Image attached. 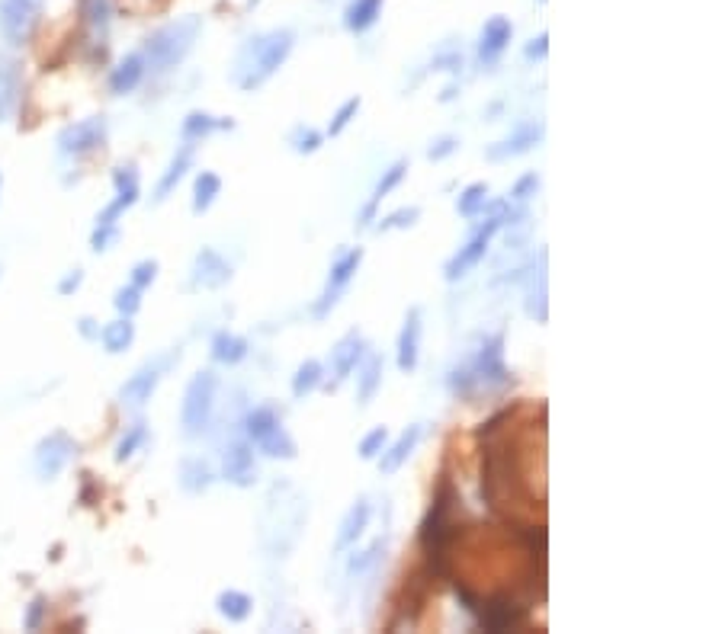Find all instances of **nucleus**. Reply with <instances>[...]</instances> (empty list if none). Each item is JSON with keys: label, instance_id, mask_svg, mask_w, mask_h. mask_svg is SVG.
Wrapping results in <instances>:
<instances>
[{"label": "nucleus", "instance_id": "nucleus-1", "mask_svg": "<svg viewBox=\"0 0 722 634\" xmlns=\"http://www.w3.org/2000/svg\"><path fill=\"white\" fill-rule=\"evenodd\" d=\"M289 52H293V33L289 29H276L251 39L235 58V81L241 90H257L270 81L276 71L286 64Z\"/></svg>", "mask_w": 722, "mask_h": 634}, {"label": "nucleus", "instance_id": "nucleus-2", "mask_svg": "<svg viewBox=\"0 0 722 634\" xmlns=\"http://www.w3.org/2000/svg\"><path fill=\"white\" fill-rule=\"evenodd\" d=\"M199 33H203V20H199V16H184V20L167 23V26H161L157 33H151L142 52L145 68H148L151 74H167V71H174L180 61L193 52Z\"/></svg>", "mask_w": 722, "mask_h": 634}, {"label": "nucleus", "instance_id": "nucleus-3", "mask_svg": "<svg viewBox=\"0 0 722 634\" xmlns=\"http://www.w3.org/2000/svg\"><path fill=\"white\" fill-rule=\"evenodd\" d=\"M216 391H218V375L212 369H203L190 378V385L184 391V407H180L184 436L196 439L209 430L212 411H216Z\"/></svg>", "mask_w": 722, "mask_h": 634}, {"label": "nucleus", "instance_id": "nucleus-4", "mask_svg": "<svg viewBox=\"0 0 722 634\" xmlns=\"http://www.w3.org/2000/svg\"><path fill=\"white\" fill-rule=\"evenodd\" d=\"M456 500L450 480H443L440 490L434 493V506L427 510L421 522V548L436 570H443V558H446V545H450V506Z\"/></svg>", "mask_w": 722, "mask_h": 634}, {"label": "nucleus", "instance_id": "nucleus-5", "mask_svg": "<svg viewBox=\"0 0 722 634\" xmlns=\"http://www.w3.org/2000/svg\"><path fill=\"white\" fill-rule=\"evenodd\" d=\"M45 0H0V35L7 45H26L42 23Z\"/></svg>", "mask_w": 722, "mask_h": 634}, {"label": "nucleus", "instance_id": "nucleus-6", "mask_svg": "<svg viewBox=\"0 0 722 634\" xmlns=\"http://www.w3.org/2000/svg\"><path fill=\"white\" fill-rule=\"evenodd\" d=\"M466 369L476 378V391H501V388L511 385V371L505 365V337L495 333V337L485 340V346L478 350V356L472 362H466Z\"/></svg>", "mask_w": 722, "mask_h": 634}, {"label": "nucleus", "instance_id": "nucleus-7", "mask_svg": "<svg viewBox=\"0 0 722 634\" xmlns=\"http://www.w3.org/2000/svg\"><path fill=\"white\" fill-rule=\"evenodd\" d=\"M77 455V442L68 436L65 430H55L42 439L39 446H35L33 455V468L39 474V480H55L58 474L68 468V461Z\"/></svg>", "mask_w": 722, "mask_h": 634}, {"label": "nucleus", "instance_id": "nucleus-8", "mask_svg": "<svg viewBox=\"0 0 722 634\" xmlns=\"http://www.w3.org/2000/svg\"><path fill=\"white\" fill-rule=\"evenodd\" d=\"M501 224H505L501 218L491 215L488 222H485L482 228L469 237V243H466V247H459V253L450 260V263H446V270H443L446 282H459L463 276H469V270H476V266L482 263L485 253H488V247H491V237L497 234V228H501Z\"/></svg>", "mask_w": 722, "mask_h": 634}, {"label": "nucleus", "instance_id": "nucleus-9", "mask_svg": "<svg viewBox=\"0 0 722 634\" xmlns=\"http://www.w3.org/2000/svg\"><path fill=\"white\" fill-rule=\"evenodd\" d=\"M103 142H106V119L103 115H90V119H81L75 125H68V129H62L58 151L65 157H84L100 148Z\"/></svg>", "mask_w": 722, "mask_h": 634}, {"label": "nucleus", "instance_id": "nucleus-10", "mask_svg": "<svg viewBox=\"0 0 722 634\" xmlns=\"http://www.w3.org/2000/svg\"><path fill=\"white\" fill-rule=\"evenodd\" d=\"M360 263H363V250L360 247H354V250H347L341 260H337L335 266H331V276H327V285H325V295H321V302L315 304V317H325L327 311L335 308L337 304V298H341V292L347 289L350 285V279L356 276V270H360Z\"/></svg>", "mask_w": 722, "mask_h": 634}, {"label": "nucleus", "instance_id": "nucleus-11", "mask_svg": "<svg viewBox=\"0 0 722 634\" xmlns=\"http://www.w3.org/2000/svg\"><path fill=\"white\" fill-rule=\"evenodd\" d=\"M478 612V625L485 628V631L497 634V631H511V628H517L520 621L526 619V609L520 606V602H514L511 596H491L488 602H482V606L476 609Z\"/></svg>", "mask_w": 722, "mask_h": 634}, {"label": "nucleus", "instance_id": "nucleus-12", "mask_svg": "<svg viewBox=\"0 0 722 634\" xmlns=\"http://www.w3.org/2000/svg\"><path fill=\"white\" fill-rule=\"evenodd\" d=\"M222 474L228 484L235 487H251L257 480V465H254V449L251 439H235L222 452Z\"/></svg>", "mask_w": 722, "mask_h": 634}, {"label": "nucleus", "instance_id": "nucleus-13", "mask_svg": "<svg viewBox=\"0 0 722 634\" xmlns=\"http://www.w3.org/2000/svg\"><path fill=\"white\" fill-rule=\"evenodd\" d=\"M167 365H171V359H157V362L142 365V369H138L135 375H132L129 381L119 388V404H123V407H145V404H148Z\"/></svg>", "mask_w": 722, "mask_h": 634}, {"label": "nucleus", "instance_id": "nucleus-14", "mask_svg": "<svg viewBox=\"0 0 722 634\" xmlns=\"http://www.w3.org/2000/svg\"><path fill=\"white\" fill-rule=\"evenodd\" d=\"M113 186H116V199L96 215V224H116L119 215L138 203V193H142L138 189V170L132 163L129 167H116L113 170Z\"/></svg>", "mask_w": 722, "mask_h": 634}, {"label": "nucleus", "instance_id": "nucleus-15", "mask_svg": "<svg viewBox=\"0 0 722 634\" xmlns=\"http://www.w3.org/2000/svg\"><path fill=\"white\" fill-rule=\"evenodd\" d=\"M366 356V343H363V337L356 331H350V333H344L341 340H337V346L331 350V391L335 388H341L344 381H347L350 375L356 371V365H360V359Z\"/></svg>", "mask_w": 722, "mask_h": 634}, {"label": "nucleus", "instance_id": "nucleus-16", "mask_svg": "<svg viewBox=\"0 0 722 634\" xmlns=\"http://www.w3.org/2000/svg\"><path fill=\"white\" fill-rule=\"evenodd\" d=\"M193 289H222V285L232 282V263H228L218 250L203 247L193 260Z\"/></svg>", "mask_w": 722, "mask_h": 634}, {"label": "nucleus", "instance_id": "nucleus-17", "mask_svg": "<svg viewBox=\"0 0 722 634\" xmlns=\"http://www.w3.org/2000/svg\"><path fill=\"white\" fill-rule=\"evenodd\" d=\"M543 135H546L543 122H524V125H517L505 142L491 144V148L485 151V157H488V161H511V157H520V154H526V151L536 148V144L543 142Z\"/></svg>", "mask_w": 722, "mask_h": 634}, {"label": "nucleus", "instance_id": "nucleus-18", "mask_svg": "<svg viewBox=\"0 0 722 634\" xmlns=\"http://www.w3.org/2000/svg\"><path fill=\"white\" fill-rule=\"evenodd\" d=\"M511 35H514V23L507 20V16H491V20L485 23L482 39H478V61H482L485 68H491V64L507 52Z\"/></svg>", "mask_w": 722, "mask_h": 634}, {"label": "nucleus", "instance_id": "nucleus-19", "mask_svg": "<svg viewBox=\"0 0 722 634\" xmlns=\"http://www.w3.org/2000/svg\"><path fill=\"white\" fill-rule=\"evenodd\" d=\"M417 356H421V308H411L402 333H398V369L415 371Z\"/></svg>", "mask_w": 722, "mask_h": 634}, {"label": "nucleus", "instance_id": "nucleus-20", "mask_svg": "<svg viewBox=\"0 0 722 634\" xmlns=\"http://www.w3.org/2000/svg\"><path fill=\"white\" fill-rule=\"evenodd\" d=\"M369 513H373V506H369L366 497H360L354 506L347 510V516L341 520V529H337V539H335V551H347L360 541V535L366 532L369 526Z\"/></svg>", "mask_w": 722, "mask_h": 634}, {"label": "nucleus", "instance_id": "nucleus-21", "mask_svg": "<svg viewBox=\"0 0 722 634\" xmlns=\"http://www.w3.org/2000/svg\"><path fill=\"white\" fill-rule=\"evenodd\" d=\"M20 64L7 54H0V122H7L20 106Z\"/></svg>", "mask_w": 722, "mask_h": 634}, {"label": "nucleus", "instance_id": "nucleus-22", "mask_svg": "<svg viewBox=\"0 0 722 634\" xmlns=\"http://www.w3.org/2000/svg\"><path fill=\"white\" fill-rule=\"evenodd\" d=\"M145 74H148V68H145L142 52L125 54V58L119 61L116 68L109 71V90H113V94H116V96L132 94V90H135L138 84L145 81Z\"/></svg>", "mask_w": 722, "mask_h": 634}, {"label": "nucleus", "instance_id": "nucleus-23", "mask_svg": "<svg viewBox=\"0 0 722 634\" xmlns=\"http://www.w3.org/2000/svg\"><path fill=\"white\" fill-rule=\"evenodd\" d=\"M417 439H421V426L417 423H411L408 430L402 432V436L392 442V446H386L379 452V471L382 474H396L398 468L408 461V455L415 452V446H417Z\"/></svg>", "mask_w": 722, "mask_h": 634}, {"label": "nucleus", "instance_id": "nucleus-24", "mask_svg": "<svg viewBox=\"0 0 722 634\" xmlns=\"http://www.w3.org/2000/svg\"><path fill=\"white\" fill-rule=\"evenodd\" d=\"M405 173H408V161H396L392 167L386 170V173H382V180L376 183V189H373V199H369L366 209L360 212V222H356L360 228H366V224L376 222V209H379V203L388 196V193H392V189L398 186V183L405 180Z\"/></svg>", "mask_w": 722, "mask_h": 634}, {"label": "nucleus", "instance_id": "nucleus-25", "mask_svg": "<svg viewBox=\"0 0 722 634\" xmlns=\"http://www.w3.org/2000/svg\"><path fill=\"white\" fill-rule=\"evenodd\" d=\"M193 167V144L186 142L184 148L174 154V161L167 163V170H164V176L157 180V189H155V203H164V199L171 196L174 189L184 183V176H186V170Z\"/></svg>", "mask_w": 722, "mask_h": 634}, {"label": "nucleus", "instance_id": "nucleus-26", "mask_svg": "<svg viewBox=\"0 0 722 634\" xmlns=\"http://www.w3.org/2000/svg\"><path fill=\"white\" fill-rule=\"evenodd\" d=\"M96 340H100L103 350H106L109 356H119V352H125L132 343H135V324H132V317H119V321L106 324Z\"/></svg>", "mask_w": 722, "mask_h": 634}, {"label": "nucleus", "instance_id": "nucleus-27", "mask_svg": "<svg viewBox=\"0 0 722 634\" xmlns=\"http://www.w3.org/2000/svg\"><path fill=\"white\" fill-rule=\"evenodd\" d=\"M382 4L386 0H350L347 14H344V26L350 33H366L376 26V20L382 16Z\"/></svg>", "mask_w": 722, "mask_h": 634}, {"label": "nucleus", "instance_id": "nucleus-28", "mask_svg": "<svg viewBox=\"0 0 722 634\" xmlns=\"http://www.w3.org/2000/svg\"><path fill=\"white\" fill-rule=\"evenodd\" d=\"M382 356H376V352H369V356L360 359V365H356V371H360V388H356V398H360V404L366 407L369 401L376 398V391H379L382 385Z\"/></svg>", "mask_w": 722, "mask_h": 634}, {"label": "nucleus", "instance_id": "nucleus-29", "mask_svg": "<svg viewBox=\"0 0 722 634\" xmlns=\"http://www.w3.org/2000/svg\"><path fill=\"white\" fill-rule=\"evenodd\" d=\"M212 480H216V474H212L209 461H203V459L180 461V487H184L186 493H206L212 487Z\"/></svg>", "mask_w": 722, "mask_h": 634}, {"label": "nucleus", "instance_id": "nucleus-30", "mask_svg": "<svg viewBox=\"0 0 722 634\" xmlns=\"http://www.w3.org/2000/svg\"><path fill=\"white\" fill-rule=\"evenodd\" d=\"M247 356V340L238 337V333H228V331H218L212 337V359L222 365H238L241 359Z\"/></svg>", "mask_w": 722, "mask_h": 634}, {"label": "nucleus", "instance_id": "nucleus-31", "mask_svg": "<svg viewBox=\"0 0 722 634\" xmlns=\"http://www.w3.org/2000/svg\"><path fill=\"white\" fill-rule=\"evenodd\" d=\"M218 193H222V176L212 173V170L196 173V180H193V212H196V215L209 212Z\"/></svg>", "mask_w": 722, "mask_h": 634}, {"label": "nucleus", "instance_id": "nucleus-32", "mask_svg": "<svg viewBox=\"0 0 722 634\" xmlns=\"http://www.w3.org/2000/svg\"><path fill=\"white\" fill-rule=\"evenodd\" d=\"M81 10H84V23L90 26V35L100 42L106 39L109 23H113V4L109 0H81Z\"/></svg>", "mask_w": 722, "mask_h": 634}, {"label": "nucleus", "instance_id": "nucleus-33", "mask_svg": "<svg viewBox=\"0 0 722 634\" xmlns=\"http://www.w3.org/2000/svg\"><path fill=\"white\" fill-rule=\"evenodd\" d=\"M222 129H235L232 119H216L209 113H190L184 119V138L186 142H199V138L212 135V132H222Z\"/></svg>", "mask_w": 722, "mask_h": 634}, {"label": "nucleus", "instance_id": "nucleus-34", "mask_svg": "<svg viewBox=\"0 0 722 634\" xmlns=\"http://www.w3.org/2000/svg\"><path fill=\"white\" fill-rule=\"evenodd\" d=\"M216 609H218L222 619H228V621L238 625V621H245L247 615L254 612V599L247 593H241V589H226V593H218Z\"/></svg>", "mask_w": 722, "mask_h": 634}, {"label": "nucleus", "instance_id": "nucleus-35", "mask_svg": "<svg viewBox=\"0 0 722 634\" xmlns=\"http://www.w3.org/2000/svg\"><path fill=\"white\" fill-rule=\"evenodd\" d=\"M276 426H280V417H276L273 407H254V411H247V417H245V436L257 446L260 439L270 436Z\"/></svg>", "mask_w": 722, "mask_h": 634}, {"label": "nucleus", "instance_id": "nucleus-36", "mask_svg": "<svg viewBox=\"0 0 722 634\" xmlns=\"http://www.w3.org/2000/svg\"><path fill=\"white\" fill-rule=\"evenodd\" d=\"M257 449H260V452H264V455H270V459H286V461H293L296 455H299V449H296L293 436H289V432L283 430V423L276 426V430H273L270 436L260 439Z\"/></svg>", "mask_w": 722, "mask_h": 634}, {"label": "nucleus", "instance_id": "nucleus-37", "mask_svg": "<svg viewBox=\"0 0 722 634\" xmlns=\"http://www.w3.org/2000/svg\"><path fill=\"white\" fill-rule=\"evenodd\" d=\"M321 381H325V365H321L318 359H306L293 375V394L296 398H306V394H312Z\"/></svg>", "mask_w": 722, "mask_h": 634}, {"label": "nucleus", "instance_id": "nucleus-38", "mask_svg": "<svg viewBox=\"0 0 722 634\" xmlns=\"http://www.w3.org/2000/svg\"><path fill=\"white\" fill-rule=\"evenodd\" d=\"M488 193H491L488 183H472V186H466L463 196H459V203H456L459 215L472 218V215H478V212H485V205H488Z\"/></svg>", "mask_w": 722, "mask_h": 634}, {"label": "nucleus", "instance_id": "nucleus-39", "mask_svg": "<svg viewBox=\"0 0 722 634\" xmlns=\"http://www.w3.org/2000/svg\"><path fill=\"white\" fill-rule=\"evenodd\" d=\"M145 439H148V430H145V423L138 420V423H132L129 430H125V436L119 439V446H116V461H119V465H123V461H129L132 455L145 446Z\"/></svg>", "mask_w": 722, "mask_h": 634}, {"label": "nucleus", "instance_id": "nucleus-40", "mask_svg": "<svg viewBox=\"0 0 722 634\" xmlns=\"http://www.w3.org/2000/svg\"><path fill=\"white\" fill-rule=\"evenodd\" d=\"M417 218H421V209H417V205H405V209H396L392 215L379 218V231H402V228H411V224H417Z\"/></svg>", "mask_w": 722, "mask_h": 634}, {"label": "nucleus", "instance_id": "nucleus-41", "mask_svg": "<svg viewBox=\"0 0 722 634\" xmlns=\"http://www.w3.org/2000/svg\"><path fill=\"white\" fill-rule=\"evenodd\" d=\"M360 106H363V100H360V96H350V100L344 103V106L335 113V119H331V125H327V135H331V138H337V135H341V132L347 129L350 122L356 119V113H360Z\"/></svg>", "mask_w": 722, "mask_h": 634}, {"label": "nucleus", "instance_id": "nucleus-42", "mask_svg": "<svg viewBox=\"0 0 722 634\" xmlns=\"http://www.w3.org/2000/svg\"><path fill=\"white\" fill-rule=\"evenodd\" d=\"M113 304H116L119 317H135L138 311H142V289L123 285V289L116 292V298H113Z\"/></svg>", "mask_w": 722, "mask_h": 634}, {"label": "nucleus", "instance_id": "nucleus-43", "mask_svg": "<svg viewBox=\"0 0 722 634\" xmlns=\"http://www.w3.org/2000/svg\"><path fill=\"white\" fill-rule=\"evenodd\" d=\"M388 446V430L386 426H376L373 432H366L363 436V442H360V459H379V452L382 449Z\"/></svg>", "mask_w": 722, "mask_h": 634}, {"label": "nucleus", "instance_id": "nucleus-44", "mask_svg": "<svg viewBox=\"0 0 722 634\" xmlns=\"http://www.w3.org/2000/svg\"><path fill=\"white\" fill-rule=\"evenodd\" d=\"M321 142H325V135L315 129H306V125H299V129L293 132V148L296 154H315V151L321 148Z\"/></svg>", "mask_w": 722, "mask_h": 634}, {"label": "nucleus", "instance_id": "nucleus-45", "mask_svg": "<svg viewBox=\"0 0 722 634\" xmlns=\"http://www.w3.org/2000/svg\"><path fill=\"white\" fill-rule=\"evenodd\" d=\"M157 279V260H142V263L132 266V276H129V285H135V289H148L151 282Z\"/></svg>", "mask_w": 722, "mask_h": 634}, {"label": "nucleus", "instance_id": "nucleus-46", "mask_svg": "<svg viewBox=\"0 0 722 634\" xmlns=\"http://www.w3.org/2000/svg\"><path fill=\"white\" fill-rule=\"evenodd\" d=\"M536 193H539V176L536 173H524L517 183H514L511 199H514V203H526V199L536 196Z\"/></svg>", "mask_w": 722, "mask_h": 634}, {"label": "nucleus", "instance_id": "nucleus-47", "mask_svg": "<svg viewBox=\"0 0 722 634\" xmlns=\"http://www.w3.org/2000/svg\"><path fill=\"white\" fill-rule=\"evenodd\" d=\"M119 237V228L116 224H96V231H94V237H90V247L100 253V250H109V243L116 241Z\"/></svg>", "mask_w": 722, "mask_h": 634}, {"label": "nucleus", "instance_id": "nucleus-48", "mask_svg": "<svg viewBox=\"0 0 722 634\" xmlns=\"http://www.w3.org/2000/svg\"><path fill=\"white\" fill-rule=\"evenodd\" d=\"M456 148H459V138H453V135L436 138V142L427 148V157H430V161H446V157H450Z\"/></svg>", "mask_w": 722, "mask_h": 634}, {"label": "nucleus", "instance_id": "nucleus-49", "mask_svg": "<svg viewBox=\"0 0 722 634\" xmlns=\"http://www.w3.org/2000/svg\"><path fill=\"white\" fill-rule=\"evenodd\" d=\"M42 615H45V596H35V599L29 602V612H26V619H23V628L35 631V628L42 625Z\"/></svg>", "mask_w": 722, "mask_h": 634}, {"label": "nucleus", "instance_id": "nucleus-50", "mask_svg": "<svg viewBox=\"0 0 722 634\" xmlns=\"http://www.w3.org/2000/svg\"><path fill=\"white\" fill-rule=\"evenodd\" d=\"M379 551H382V541H376V545L369 548V551H363L360 558L350 560V574H363V570H366V567L373 564L376 558H379Z\"/></svg>", "mask_w": 722, "mask_h": 634}, {"label": "nucleus", "instance_id": "nucleus-51", "mask_svg": "<svg viewBox=\"0 0 722 634\" xmlns=\"http://www.w3.org/2000/svg\"><path fill=\"white\" fill-rule=\"evenodd\" d=\"M546 52H549V35H546V33H539L536 39H533L530 45L524 48V54H526V58H530V61H533V58H546Z\"/></svg>", "mask_w": 722, "mask_h": 634}, {"label": "nucleus", "instance_id": "nucleus-52", "mask_svg": "<svg viewBox=\"0 0 722 634\" xmlns=\"http://www.w3.org/2000/svg\"><path fill=\"white\" fill-rule=\"evenodd\" d=\"M81 282H84V272L81 270H71L68 276H65L62 282H58V292H62V295H71V292L81 289Z\"/></svg>", "mask_w": 722, "mask_h": 634}, {"label": "nucleus", "instance_id": "nucleus-53", "mask_svg": "<svg viewBox=\"0 0 722 634\" xmlns=\"http://www.w3.org/2000/svg\"><path fill=\"white\" fill-rule=\"evenodd\" d=\"M77 331H81V337H87V340H96V337H100V327H96V321H90V317H81V324H77Z\"/></svg>", "mask_w": 722, "mask_h": 634}, {"label": "nucleus", "instance_id": "nucleus-54", "mask_svg": "<svg viewBox=\"0 0 722 634\" xmlns=\"http://www.w3.org/2000/svg\"><path fill=\"white\" fill-rule=\"evenodd\" d=\"M453 96H456V84H450V87L443 90V96H440V100L446 103V100H453Z\"/></svg>", "mask_w": 722, "mask_h": 634}, {"label": "nucleus", "instance_id": "nucleus-55", "mask_svg": "<svg viewBox=\"0 0 722 634\" xmlns=\"http://www.w3.org/2000/svg\"><path fill=\"white\" fill-rule=\"evenodd\" d=\"M0 183H4V176H0Z\"/></svg>", "mask_w": 722, "mask_h": 634}]
</instances>
